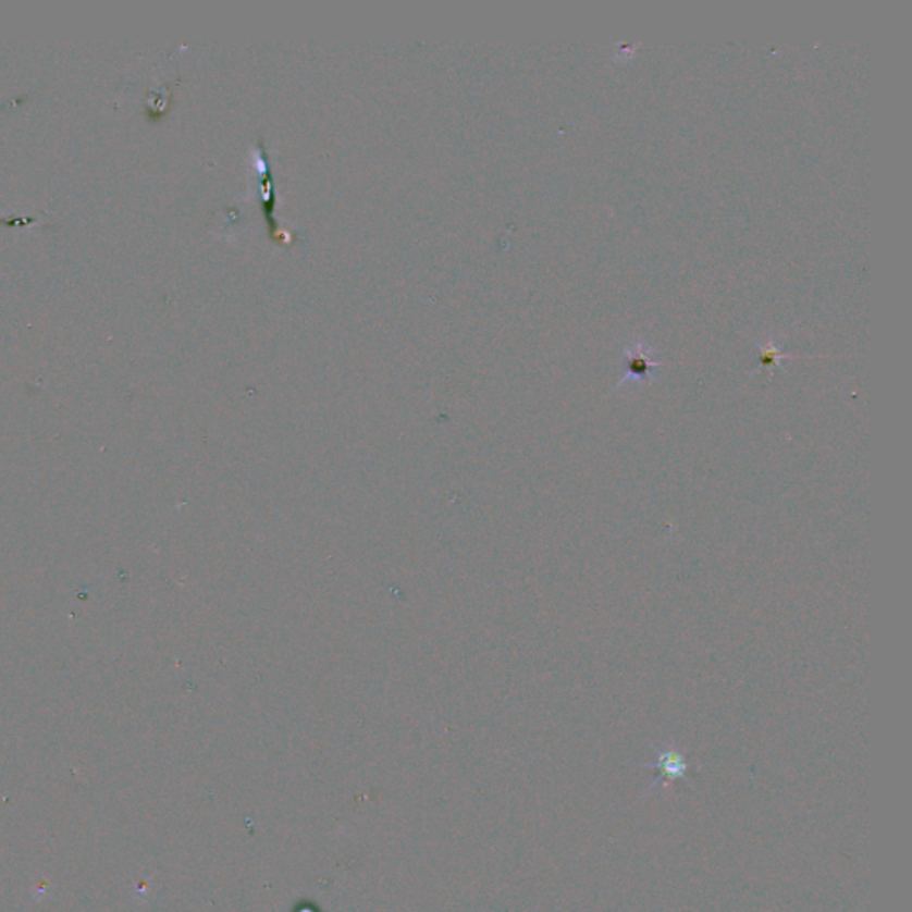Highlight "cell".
Listing matches in <instances>:
<instances>
[{"label":"cell","instance_id":"1","mask_svg":"<svg viewBox=\"0 0 912 912\" xmlns=\"http://www.w3.org/2000/svg\"><path fill=\"white\" fill-rule=\"evenodd\" d=\"M654 751H656V761L642 765L643 768H653V771L660 772L649 790H656L660 786H668L676 780H688V771L699 768V765L690 763L687 755L682 754L676 745L656 747Z\"/></svg>","mask_w":912,"mask_h":912}]
</instances>
